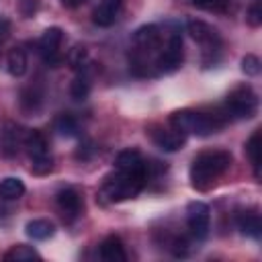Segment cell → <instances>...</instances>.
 Segmentation results:
<instances>
[{
	"instance_id": "cb8c5ba5",
	"label": "cell",
	"mask_w": 262,
	"mask_h": 262,
	"mask_svg": "<svg viewBox=\"0 0 262 262\" xmlns=\"http://www.w3.org/2000/svg\"><path fill=\"white\" fill-rule=\"evenodd\" d=\"M68 63H70L76 72L84 70V68L88 66V49H86L84 45H76V47H72L70 53H68Z\"/></svg>"
},
{
	"instance_id": "ac0fdd59",
	"label": "cell",
	"mask_w": 262,
	"mask_h": 262,
	"mask_svg": "<svg viewBox=\"0 0 262 262\" xmlns=\"http://www.w3.org/2000/svg\"><path fill=\"white\" fill-rule=\"evenodd\" d=\"M25 231L31 239H47L55 233V225L49 219H31L25 225Z\"/></svg>"
},
{
	"instance_id": "83f0119b",
	"label": "cell",
	"mask_w": 262,
	"mask_h": 262,
	"mask_svg": "<svg viewBox=\"0 0 262 262\" xmlns=\"http://www.w3.org/2000/svg\"><path fill=\"white\" fill-rule=\"evenodd\" d=\"M92 154H94V147H92L90 141H84V143L76 149V158H78V160H90Z\"/></svg>"
},
{
	"instance_id": "7402d4cb",
	"label": "cell",
	"mask_w": 262,
	"mask_h": 262,
	"mask_svg": "<svg viewBox=\"0 0 262 262\" xmlns=\"http://www.w3.org/2000/svg\"><path fill=\"white\" fill-rule=\"evenodd\" d=\"M70 94H72L74 100H84V98L90 94V78H88V74H86V68L80 70V72L76 74V78L72 80V84H70Z\"/></svg>"
},
{
	"instance_id": "2e32d148",
	"label": "cell",
	"mask_w": 262,
	"mask_h": 262,
	"mask_svg": "<svg viewBox=\"0 0 262 262\" xmlns=\"http://www.w3.org/2000/svg\"><path fill=\"white\" fill-rule=\"evenodd\" d=\"M98 254L104 262H125L127 260V252H125L123 239L119 235H106L100 242Z\"/></svg>"
},
{
	"instance_id": "9c48e42d",
	"label": "cell",
	"mask_w": 262,
	"mask_h": 262,
	"mask_svg": "<svg viewBox=\"0 0 262 262\" xmlns=\"http://www.w3.org/2000/svg\"><path fill=\"white\" fill-rule=\"evenodd\" d=\"M186 225L192 239L201 242L209 235L211 229V209L203 201H192L186 207Z\"/></svg>"
},
{
	"instance_id": "f1b7e54d",
	"label": "cell",
	"mask_w": 262,
	"mask_h": 262,
	"mask_svg": "<svg viewBox=\"0 0 262 262\" xmlns=\"http://www.w3.org/2000/svg\"><path fill=\"white\" fill-rule=\"evenodd\" d=\"M10 33H12V25H10V20H8L6 16H0V45L10 37Z\"/></svg>"
},
{
	"instance_id": "7c38bea8",
	"label": "cell",
	"mask_w": 262,
	"mask_h": 262,
	"mask_svg": "<svg viewBox=\"0 0 262 262\" xmlns=\"http://www.w3.org/2000/svg\"><path fill=\"white\" fill-rule=\"evenodd\" d=\"M55 207H57L59 215L63 217V221L72 223L82 215L84 201H82V194L74 186H66L55 194Z\"/></svg>"
},
{
	"instance_id": "603a6c76",
	"label": "cell",
	"mask_w": 262,
	"mask_h": 262,
	"mask_svg": "<svg viewBox=\"0 0 262 262\" xmlns=\"http://www.w3.org/2000/svg\"><path fill=\"white\" fill-rule=\"evenodd\" d=\"M55 131H57L59 135L72 137V135H78V133H80V123H78V119H76L72 113H61V115L55 119Z\"/></svg>"
},
{
	"instance_id": "f546056e",
	"label": "cell",
	"mask_w": 262,
	"mask_h": 262,
	"mask_svg": "<svg viewBox=\"0 0 262 262\" xmlns=\"http://www.w3.org/2000/svg\"><path fill=\"white\" fill-rule=\"evenodd\" d=\"M23 4H20V10H23V14L25 16H33V12L37 10V2L39 0H20Z\"/></svg>"
},
{
	"instance_id": "3957f363",
	"label": "cell",
	"mask_w": 262,
	"mask_h": 262,
	"mask_svg": "<svg viewBox=\"0 0 262 262\" xmlns=\"http://www.w3.org/2000/svg\"><path fill=\"white\" fill-rule=\"evenodd\" d=\"M233 164V156L227 149H205L194 156L188 178L194 190H209L219 176H223Z\"/></svg>"
},
{
	"instance_id": "9a60e30c",
	"label": "cell",
	"mask_w": 262,
	"mask_h": 262,
	"mask_svg": "<svg viewBox=\"0 0 262 262\" xmlns=\"http://www.w3.org/2000/svg\"><path fill=\"white\" fill-rule=\"evenodd\" d=\"M125 0H98V4L92 10V23L98 27H111L115 25Z\"/></svg>"
},
{
	"instance_id": "5bb4252c",
	"label": "cell",
	"mask_w": 262,
	"mask_h": 262,
	"mask_svg": "<svg viewBox=\"0 0 262 262\" xmlns=\"http://www.w3.org/2000/svg\"><path fill=\"white\" fill-rule=\"evenodd\" d=\"M235 225L244 235H250L254 239H260L262 235V219L256 207L252 209H239L235 213Z\"/></svg>"
},
{
	"instance_id": "d4e9b609",
	"label": "cell",
	"mask_w": 262,
	"mask_h": 262,
	"mask_svg": "<svg viewBox=\"0 0 262 262\" xmlns=\"http://www.w3.org/2000/svg\"><path fill=\"white\" fill-rule=\"evenodd\" d=\"M246 23L250 27H260L262 25V8H260V0H252V4L246 10Z\"/></svg>"
},
{
	"instance_id": "8992f818",
	"label": "cell",
	"mask_w": 262,
	"mask_h": 262,
	"mask_svg": "<svg viewBox=\"0 0 262 262\" xmlns=\"http://www.w3.org/2000/svg\"><path fill=\"white\" fill-rule=\"evenodd\" d=\"M221 106L227 113L229 121L252 119L258 111V94L250 84H239L225 96V102Z\"/></svg>"
},
{
	"instance_id": "5b68a950",
	"label": "cell",
	"mask_w": 262,
	"mask_h": 262,
	"mask_svg": "<svg viewBox=\"0 0 262 262\" xmlns=\"http://www.w3.org/2000/svg\"><path fill=\"white\" fill-rule=\"evenodd\" d=\"M186 31L192 37V41H196L201 45V49H203V63L207 68L215 66L221 59V53H223V39H221L219 31L215 27H211L209 23L199 20V18H190L186 23Z\"/></svg>"
},
{
	"instance_id": "ba28073f",
	"label": "cell",
	"mask_w": 262,
	"mask_h": 262,
	"mask_svg": "<svg viewBox=\"0 0 262 262\" xmlns=\"http://www.w3.org/2000/svg\"><path fill=\"white\" fill-rule=\"evenodd\" d=\"M182 61H184V45H182L180 33L174 29L158 57V76L176 72L182 66Z\"/></svg>"
},
{
	"instance_id": "8fae6325",
	"label": "cell",
	"mask_w": 262,
	"mask_h": 262,
	"mask_svg": "<svg viewBox=\"0 0 262 262\" xmlns=\"http://www.w3.org/2000/svg\"><path fill=\"white\" fill-rule=\"evenodd\" d=\"M145 133L149 135V139L164 151H176L186 143V135L182 131H178L176 127H172L170 123L164 127L160 123H154L145 129Z\"/></svg>"
},
{
	"instance_id": "277c9868",
	"label": "cell",
	"mask_w": 262,
	"mask_h": 262,
	"mask_svg": "<svg viewBox=\"0 0 262 262\" xmlns=\"http://www.w3.org/2000/svg\"><path fill=\"white\" fill-rule=\"evenodd\" d=\"M168 123L172 127H176L178 131H182L184 135L194 133L201 137H207L211 133L221 131L227 123L229 117L223 111V106H215L211 111H194V108H180L174 111L168 119Z\"/></svg>"
},
{
	"instance_id": "d6986e66",
	"label": "cell",
	"mask_w": 262,
	"mask_h": 262,
	"mask_svg": "<svg viewBox=\"0 0 262 262\" xmlns=\"http://www.w3.org/2000/svg\"><path fill=\"white\" fill-rule=\"evenodd\" d=\"M25 194V182L16 176H6L0 180V199L16 201Z\"/></svg>"
},
{
	"instance_id": "6da1fadb",
	"label": "cell",
	"mask_w": 262,
	"mask_h": 262,
	"mask_svg": "<svg viewBox=\"0 0 262 262\" xmlns=\"http://www.w3.org/2000/svg\"><path fill=\"white\" fill-rule=\"evenodd\" d=\"M172 31L174 29H162L160 25H143L133 33L129 47V70L135 76H158V57Z\"/></svg>"
},
{
	"instance_id": "52a82bcc",
	"label": "cell",
	"mask_w": 262,
	"mask_h": 262,
	"mask_svg": "<svg viewBox=\"0 0 262 262\" xmlns=\"http://www.w3.org/2000/svg\"><path fill=\"white\" fill-rule=\"evenodd\" d=\"M23 147L29 154L33 174L43 176V174H49L53 170V158H51V151H49V143H47V137L41 131H37V129L27 131Z\"/></svg>"
},
{
	"instance_id": "ffe728a7",
	"label": "cell",
	"mask_w": 262,
	"mask_h": 262,
	"mask_svg": "<svg viewBox=\"0 0 262 262\" xmlns=\"http://www.w3.org/2000/svg\"><path fill=\"white\" fill-rule=\"evenodd\" d=\"M246 156H248V160L252 164L256 180H260V129H256L250 135V139L246 141Z\"/></svg>"
},
{
	"instance_id": "30bf717a",
	"label": "cell",
	"mask_w": 262,
	"mask_h": 262,
	"mask_svg": "<svg viewBox=\"0 0 262 262\" xmlns=\"http://www.w3.org/2000/svg\"><path fill=\"white\" fill-rule=\"evenodd\" d=\"M61 43H63V31L59 27H49L43 31L41 39L37 41V49H39V55L43 57V61L47 66L55 68L61 63V59H63L61 51H59Z\"/></svg>"
},
{
	"instance_id": "4dcf8cb0",
	"label": "cell",
	"mask_w": 262,
	"mask_h": 262,
	"mask_svg": "<svg viewBox=\"0 0 262 262\" xmlns=\"http://www.w3.org/2000/svg\"><path fill=\"white\" fill-rule=\"evenodd\" d=\"M86 0H61V4L63 6H70V8H74V6H80V4H84Z\"/></svg>"
},
{
	"instance_id": "4316f807",
	"label": "cell",
	"mask_w": 262,
	"mask_h": 262,
	"mask_svg": "<svg viewBox=\"0 0 262 262\" xmlns=\"http://www.w3.org/2000/svg\"><path fill=\"white\" fill-rule=\"evenodd\" d=\"M196 8H203V10H225L227 6V0H190Z\"/></svg>"
},
{
	"instance_id": "7a4b0ae2",
	"label": "cell",
	"mask_w": 262,
	"mask_h": 262,
	"mask_svg": "<svg viewBox=\"0 0 262 262\" xmlns=\"http://www.w3.org/2000/svg\"><path fill=\"white\" fill-rule=\"evenodd\" d=\"M149 180V168L147 162L141 168H115L98 188L96 199L104 205L108 203H121L127 199L137 196L143 186Z\"/></svg>"
},
{
	"instance_id": "44dd1931",
	"label": "cell",
	"mask_w": 262,
	"mask_h": 262,
	"mask_svg": "<svg viewBox=\"0 0 262 262\" xmlns=\"http://www.w3.org/2000/svg\"><path fill=\"white\" fill-rule=\"evenodd\" d=\"M6 262H27V260H41L39 252L27 244H16L12 246L4 256H2Z\"/></svg>"
},
{
	"instance_id": "484cf974",
	"label": "cell",
	"mask_w": 262,
	"mask_h": 262,
	"mask_svg": "<svg viewBox=\"0 0 262 262\" xmlns=\"http://www.w3.org/2000/svg\"><path fill=\"white\" fill-rule=\"evenodd\" d=\"M242 72L246 76H258L260 74V59L254 53H248L242 57Z\"/></svg>"
},
{
	"instance_id": "e0dca14e",
	"label": "cell",
	"mask_w": 262,
	"mask_h": 262,
	"mask_svg": "<svg viewBox=\"0 0 262 262\" xmlns=\"http://www.w3.org/2000/svg\"><path fill=\"white\" fill-rule=\"evenodd\" d=\"M27 66H29V57H27V49L23 45H16L8 51L6 55V70L10 76L14 78H20L25 72H27Z\"/></svg>"
},
{
	"instance_id": "4fadbf2b",
	"label": "cell",
	"mask_w": 262,
	"mask_h": 262,
	"mask_svg": "<svg viewBox=\"0 0 262 262\" xmlns=\"http://www.w3.org/2000/svg\"><path fill=\"white\" fill-rule=\"evenodd\" d=\"M25 133L18 125L14 123H6L4 129L0 131V151L6 158H12L18 154V149L25 145Z\"/></svg>"
}]
</instances>
